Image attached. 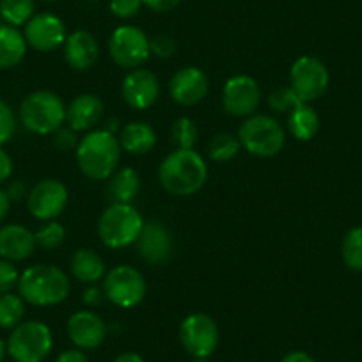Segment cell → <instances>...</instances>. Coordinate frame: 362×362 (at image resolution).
Returning <instances> with one entry per match:
<instances>
[{"mask_svg": "<svg viewBox=\"0 0 362 362\" xmlns=\"http://www.w3.org/2000/svg\"><path fill=\"white\" fill-rule=\"evenodd\" d=\"M109 54L119 68L137 69L151 57L149 36L135 25H121L110 34Z\"/></svg>", "mask_w": 362, "mask_h": 362, "instance_id": "obj_9", "label": "cell"}, {"mask_svg": "<svg viewBox=\"0 0 362 362\" xmlns=\"http://www.w3.org/2000/svg\"><path fill=\"white\" fill-rule=\"evenodd\" d=\"M80 173L89 180H109L121 160L119 139L110 130H90L75 149Z\"/></svg>", "mask_w": 362, "mask_h": 362, "instance_id": "obj_3", "label": "cell"}, {"mask_svg": "<svg viewBox=\"0 0 362 362\" xmlns=\"http://www.w3.org/2000/svg\"><path fill=\"white\" fill-rule=\"evenodd\" d=\"M20 123L36 135H52L66 123V105L52 90H33L22 100Z\"/></svg>", "mask_w": 362, "mask_h": 362, "instance_id": "obj_4", "label": "cell"}, {"mask_svg": "<svg viewBox=\"0 0 362 362\" xmlns=\"http://www.w3.org/2000/svg\"><path fill=\"white\" fill-rule=\"evenodd\" d=\"M20 272L15 267V263L0 257V295L11 293L13 288L18 286Z\"/></svg>", "mask_w": 362, "mask_h": 362, "instance_id": "obj_35", "label": "cell"}, {"mask_svg": "<svg viewBox=\"0 0 362 362\" xmlns=\"http://www.w3.org/2000/svg\"><path fill=\"white\" fill-rule=\"evenodd\" d=\"M103 293L107 300L121 309H132L146 297L144 276L130 264H117L103 277Z\"/></svg>", "mask_w": 362, "mask_h": 362, "instance_id": "obj_8", "label": "cell"}, {"mask_svg": "<svg viewBox=\"0 0 362 362\" xmlns=\"http://www.w3.org/2000/svg\"><path fill=\"white\" fill-rule=\"evenodd\" d=\"M208 180L206 160L196 149H174L158 167V181L170 196L189 197L199 192Z\"/></svg>", "mask_w": 362, "mask_h": 362, "instance_id": "obj_1", "label": "cell"}, {"mask_svg": "<svg viewBox=\"0 0 362 362\" xmlns=\"http://www.w3.org/2000/svg\"><path fill=\"white\" fill-rule=\"evenodd\" d=\"M103 102L96 95L83 93L71 100L66 107V121L75 132H90L103 116Z\"/></svg>", "mask_w": 362, "mask_h": 362, "instance_id": "obj_21", "label": "cell"}, {"mask_svg": "<svg viewBox=\"0 0 362 362\" xmlns=\"http://www.w3.org/2000/svg\"><path fill=\"white\" fill-rule=\"evenodd\" d=\"M302 103L304 102L298 98V95L290 86L277 87V89L272 90L270 96H268V107H270L276 114H290L291 110L297 109Z\"/></svg>", "mask_w": 362, "mask_h": 362, "instance_id": "obj_33", "label": "cell"}, {"mask_svg": "<svg viewBox=\"0 0 362 362\" xmlns=\"http://www.w3.org/2000/svg\"><path fill=\"white\" fill-rule=\"evenodd\" d=\"M261 103V89L250 75H233L222 89V107L233 117H250Z\"/></svg>", "mask_w": 362, "mask_h": 362, "instance_id": "obj_13", "label": "cell"}, {"mask_svg": "<svg viewBox=\"0 0 362 362\" xmlns=\"http://www.w3.org/2000/svg\"><path fill=\"white\" fill-rule=\"evenodd\" d=\"M68 337L80 350H95L102 346L107 337V323L100 315L89 309H82L69 316L66 323Z\"/></svg>", "mask_w": 362, "mask_h": 362, "instance_id": "obj_17", "label": "cell"}, {"mask_svg": "<svg viewBox=\"0 0 362 362\" xmlns=\"http://www.w3.org/2000/svg\"><path fill=\"white\" fill-rule=\"evenodd\" d=\"M66 204H68V189L62 181L54 177L37 181L27 197L29 214L41 222L55 221L64 211Z\"/></svg>", "mask_w": 362, "mask_h": 362, "instance_id": "obj_12", "label": "cell"}, {"mask_svg": "<svg viewBox=\"0 0 362 362\" xmlns=\"http://www.w3.org/2000/svg\"><path fill=\"white\" fill-rule=\"evenodd\" d=\"M4 362H6V361H4Z\"/></svg>", "mask_w": 362, "mask_h": 362, "instance_id": "obj_50", "label": "cell"}, {"mask_svg": "<svg viewBox=\"0 0 362 362\" xmlns=\"http://www.w3.org/2000/svg\"><path fill=\"white\" fill-rule=\"evenodd\" d=\"M29 192L30 189L27 187L25 181L22 180L11 181L8 185V189H6V194H8V197L11 199V203H18V201L27 199V197H29Z\"/></svg>", "mask_w": 362, "mask_h": 362, "instance_id": "obj_39", "label": "cell"}, {"mask_svg": "<svg viewBox=\"0 0 362 362\" xmlns=\"http://www.w3.org/2000/svg\"><path fill=\"white\" fill-rule=\"evenodd\" d=\"M36 238L30 229L20 224H6L0 228V257L11 263L29 259L36 250Z\"/></svg>", "mask_w": 362, "mask_h": 362, "instance_id": "obj_19", "label": "cell"}, {"mask_svg": "<svg viewBox=\"0 0 362 362\" xmlns=\"http://www.w3.org/2000/svg\"><path fill=\"white\" fill-rule=\"evenodd\" d=\"M34 238H36L37 247H41V249L45 250H54L64 243L66 229L64 226L57 221L43 222V224L40 226V229L34 233Z\"/></svg>", "mask_w": 362, "mask_h": 362, "instance_id": "obj_32", "label": "cell"}, {"mask_svg": "<svg viewBox=\"0 0 362 362\" xmlns=\"http://www.w3.org/2000/svg\"><path fill=\"white\" fill-rule=\"evenodd\" d=\"M242 149V144H240L238 135L228 134V132H222V134H217L208 144V153H210V158L214 162H229V160L235 158L236 155Z\"/></svg>", "mask_w": 362, "mask_h": 362, "instance_id": "obj_29", "label": "cell"}, {"mask_svg": "<svg viewBox=\"0 0 362 362\" xmlns=\"http://www.w3.org/2000/svg\"><path fill=\"white\" fill-rule=\"evenodd\" d=\"M121 95L128 107L135 110H146L155 105L158 100L160 82L155 73L149 69H132L121 83Z\"/></svg>", "mask_w": 362, "mask_h": 362, "instance_id": "obj_16", "label": "cell"}, {"mask_svg": "<svg viewBox=\"0 0 362 362\" xmlns=\"http://www.w3.org/2000/svg\"><path fill=\"white\" fill-rule=\"evenodd\" d=\"M27 45L37 52H54L64 45L66 25L54 13H37L25 23L23 30Z\"/></svg>", "mask_w": 362, "mask_h": 362, "instance_id": "obj_14", "label": "cell"}, {"mask_svg": "<svg viewBox=\"0 0 362 362\" xmlns=\"http://www.w3.org/2000/svg\"><path fill=\"white\" fill-rule=\"evenodd\" d=\"M121 149L130 155H148L156 146V132L146 121H132L121 130Z\"/></svg>", "mask_w": 362, "mask_h": 362, "instance_id": "obj_24", "label": "cell"}, {"mask_svg": "<svg viewBox=\"0 0 362 362\" xmlns=\"http://www.w3.org/2000/svg\"><path fill=\"white\" fill-rule=\"evenodd\" d=\"M27 48L29 45L18 27L0 23V71L16 68L25 59Z\"/></svg>", "mask_w": 362, "mask_h": 362, "instance_id": "obj_23", "label": "cell"}, {"mask_svg": "<svg viewBox=\"0 0 362 362\" xmlns=\"http://www.w3.org/2000/svg\"><path fill=\"white\" fill-rule=\"evenodd\" d=\"M142 4L155 13H169L181 4V0H142Z\"/></svg>", "mask_w": 362, "mask_h": 362, "instance_id": "obj_41", "label": "cell"}, {"mask_svg": "<svg viewBox=\"0 0 362 362\" xmlns=\"http://www.w3.org/2000/svg\"><path fill=\"white\" fill-rule=\"evenodd\" d=\"M103 298H105L103 288H98L96 284H89L82 295V302L87 305V308H96V305L102 304Z\"/></svg>", "mask_w": 362, "mask_h": 362, "instance_id": "obj_40", "label": "cell"}, {"mask_svg": "<svg viewBox=\"0 0 362 362\" xmlns=\"http://www.w3.org/2000/svg\"><path fill=\"white\" fill-rule=\"evenodd\" d=\"M69 270L71 276L83 284H96L98 281H103L107 274L105 261L93 249L75 250L69 261Z\"/></svg>", "mask_w": 362, "mask_h": 362, "instance_id": "obj_22", "label": "cell"}, {"mask_svg": "<svg viewBox=\"0 0 362 362\" xmlns=\"http://www.w3.org/2000/svg\"><path fill=\"white\" fill-rule=\"evenodd\" d=\"M43 2H54V0H43Z\"/></svg>", "mask_w": 362, "mask_h": 362, "instance_id": "obj_49", "label": "cell"}, {"mask_svg": "<svg viewBox=\"0 0 362 362\" xmlns=\"http://www.w3.org/2000/svg\"><path fill=\"white\" fill-rule=\"evenodd\" d=\"M344 264L354 272H362V228H351L341 243Z\"/></svg>", "mask_w": 362, "mask_h": 362, "instance_id": "obj_30", "label": "cell"}, {"mask_svg": "<svg viewBox=\"0 0 362 362\" xmlns=\"http://www.w3.org/2000/svg\"><path fill=\"white\" fill-rule=\"evenodd\" d=\"M112 362H146L144 358L141 357L135 351H124V354H119Z\"/></svg>", "mask_w": 362, "mask_h": 362, "instance_id": "obj_46", "label": "cell"}, {"mask_svg": "<svg viewBox=\"0 0 362 362\" xmlns=\"http://www.w3.org/2000/svg\"><path fill=\"white\" fill-rule=\"evenodd\" d=\"M144 218L134 204H110L98 221V235L109 249H124L137 242Z\"/></svg>", "mask_w": 362, "mask_h": 362, "instance_id": "obj_6", "label": "cell"}, {"mask_svg": "<svg viewBox=\"0 0 362 362\" xmlns=\"http://www.w3.org/2000/svg\"><path fill=\"white\" fill-rule=\"evenodd\" d=\"M135 247L142 261L158 267V264L167 263L173 254V235L162 222H144V228L135 242Z\"/></svg>", "mask_w": 362, "mask_h": 362, "instance_id": "obj_18", "label": "cell"}, {"mask_svg": "<svg viewBox=\"0 0 362 362\" xmlns=\"http://www.w3.org/2000/svg\"><path fill=\"white\" fill-rule=\"evenodd\" d=\"M221 332L211 316L192 313L180 325V343L194 358H208L218 346Z\"/></svg>", "mask_w": 362, "mask_h": 362, "instance_id": "obj_10", "label": "cell"}, {"mask_svg": "<svg viewBox=\"0 0 362 362\" xmlns=\"http://www.w3.org/2000/svg\"><path fill=\"white\" fill-rule=\"evenodd\" d=\"M170 137L177 149H194V146L199 141V130H197L196 121L187 116L177 117L170 128Z\"/></svg>", "mask_w": 362, "mask_h": 362, "instance_id": "obj_31", "label": "cell"}, {"mask_svg": "<svg viewBox=\"0 0 362 362\" xmlns=\"http://www.w3.org/2000/svg\"><path fill=\"white\" fill-rule=\"evenodd\" d=\"M9 208H11V199L8 197L6 190L0 189V224L6 221V217H8Z\"/></svg>", "mask_w": 362, "mask_h": 362, "instance_id": "obj_45", "label": "cell"}, {"mask_svg": "<svg viewBox=\"0 0 362 362\" xmlns=\"http://www.w3.org/2000/svg\"><path fill=\"white\" fill-rule=\"evenodd\" d=\"M52 135H54L52 142H54V146L59 151H71V149H76V146L80 142L78 137H76V132L71 127H61Z\"/></svg>", "mask_w": 362, "mask_h": 362, "instance_id": "obj_38", "label": "cell"}, {"mask_svg": "<svg viewBox=\"0 0 362 362\" xmlns=\"http://www.w3.org/2000/svg\"><path fill=\"white\" fill-rule=\"evenodd\" d=\"M330 75L327 66L313 55H302L291 64L290 87L304 103L322 98L329 87Z\"/></svg>", "mask_w": 362, "mask_h": 362, "instance_id": "obj_11", "label": "cell"}, {"mask_svg": "<svg viewBox=\"0 0 362 362\" xmlns=\"http://www.w3.org/2000/svg\"><path fill=\"white\" fill-rule=\"evenodd\" d=\"M55 362H89L87 355L80 348H71V350H64L62 354L57 355Z\"/></svg>", "mask_w": 362, "mask_h": 362, "instance_id": "obj_43", "label": "cell"}, {"mask_svg": "<svg viewBox=\"0 0 362 362\" xmlns=\"http://www.w3.org/2000/svg\"><path fill=\"white\" fill-rule=\"evenodd\" d=\"M141 192V176L134 167H123L110 177L109 197L114 204H132Z\"/></svg>", "mask_w": 362, "mask_h": 362, "instance_id": "obj_25", "label": "cell"}, {"mask_svg": "<svg viewBox=\"0 0 362 362\" xmlns=\"http://www.w3.org/2000/svg\"><path fill=\"white\" fill-rule=\"evenodd\" d=\"M25 318V300L16 293L0 295V329L13 330Z\"/></svg>", "mask_w": 362, "mask_h": 362, "instance_id": "obj_27", "label": "cell"}, {"mask_svg": "<svg viewBox=\"0 0 362 362\" xmlns=\"http://www.w3.org/2000/svg\"><path fill=\"white\" fill-rule=\"evenodd\" d=\"M64 59L75 71H87L100 57V45L89 30H75L64 41Z\"/></svg>", "mask_w": 362, "mask_h": 362, "instance_id": "obj_20", "label": "cell"}, {"mask_svg": "<svg viewBox=\"0 0 362 362\" xmlns=\"http://www.w3.org/2000/svg\"><path fill=\"white\" fill-rule=\"evenodd\" d=\"M16 132V116L9 103L0 98V146L8 144Z\"/></svg>", "mask_w": 362, "mask_h": 362, "instance_id": "obj_34", "label": "cell"}, {"mask_svg": "<svg viewBox=\"0 0 362 362\" xmlns=\"http://www.w3.org/2000/svg\"><path fill=\"white\" fill-rule=\"evenodd\" d=\"M144 8L142 0H110L109 9L116 18L119 20H130L141 13Z\"/></svg>", "mask_w": 362, "mask_h": 362, "instance_id": "obj_36", "label": "cell"}, {"mask_svg": "<svg viewBox=\"0 0 362 362\" xmlns=\"http://www.w3.org/2000/svg\"><path fill=\"white\" fill-rule=\"evenodd\" d=\"M210 80L201 68L185 66L177 69L169 82V95L177 105L194 107L206 98Z\"/></svg>", "mask_w": 362, "mask_h": 362, "instance_id": "obj_15", "label": "cell"}, {"mask_svg": "<svg viewBox=\"0 0 362 362\" xmlns=\"http://www.w3.org/2000/svg\"><path fill=\"white\" fill-rule=\"evenodd\" d=\"M288 130L297 141H311L320 130L318 112L309 103H302L288 114Z\"/></svg>", "mask_w": 362, "mask_h": 362, "instance_id": "obj_26", "label": "cell"}, {"mask_svg": "<svg viewBox=\"0 0 362 362\" xmlns=\"http://www.w3.org/2000/svg\"><path fill=\"white\" fill-rule=\"evenodd\" d=\"M6 355H8V344H6V341L0 337V362L6 361Z\"/></svg>", "mask_w": 362, "mask_h": 362, "instance_id": "obj_47", "label": "cell"}, {"mask_svg": "<svg viewBox=\"0 0 362 362\" xmlns=\"http://www.w3.org/2000/svg\"><path fill=\"white\" fill-rule=\"evenodd\" d=\"M18 295L25 304L36 308H52L68 298L71 284L68 274L55 264L40 263L25 268L20 274Z\"/></svg>", "mask_w": 362, "mask_h": 362, "instance_id": "obj_2", "label": "cell"}, {"mask_svg": "<svg viewBox=\"0 0 362 362\" xmlns=\"http://www.w3.org/2000/svg\"><path fill=\"white\" fill-rule=\"evenodd\" d=\"M6 344L13 362H43L54 346V336L47 323L29 320L11 330Z\"/></svg>", "mask_w": 362, "mask_h": 362, "instance_id": "obj_7", "label": "cell"}, {"mask_svg": "<svg viewBox=\"0 0 362 362\" xmlns=\"http://www.w3.org/2000/svg\"><path fill=\"white\" fill-rule=\"evenodd\" d=\"M192 362H210V361H208V358H194Z\"/></svg>", "mask_w": 362, "mask_h": 362, "instance_id": "obj_48", "label": "cell"}, {"mask_svg": "<svg viewBox=\"0 0 362 362\" xmlns=\"http://www.w3.org/2000/svg\"><path fill=\"white\" fill-rule=\"evenodd\" d=\"M36 11L34 0H0V18L13 27H22Z\"/></svg>", "mask_w": 362, "mask_h": 362, "instance_id": "obj_28", "label": "cell"}, {"mask_svg": "<svg viewBox=\"0 0 362 362\" xmlns=\"http://www.w3.org/2000/svg\"><path fill=\"white\" fill-rule=\"evenodd\" d=\"M13 174V160L2 146H0V183H4Z\"/></svg>", "mask_w": 362, "mask_h": 362, "instance_id": "obj_42", "label": "cell"}, {"mask_svg": "<svg viewBox=\"0 0 362 362\" xmlns=\"http://www.w3.org/2000/svg\"><path fill=\"white\" fill-rule=\"evenodd\" d=\"M281 362H316V361L311 357V355L305 354V351L295 350L284 355V357L281 358Z\"/></svg>", "mask_w": 362, "mask_h": 362, "instance_id": "obj_44", "label": "cell"}, {"mask_svg": "<svg viewBox=\"0 0 362 362\" xmlns=\"http://www.w3.org/2000/svg\"><path fill=\"white\" fill-rule=\"evenodd\" d=\"M149 47H151V55L158 59H170L176 54V41L169 34H155L149 37Z\"/></svg>", "mask_w": 362, "mask_h": 362, "instance_id": "obj_37", "label": "cell"}, {"mask_svg": "<svg viewBox=\"0 0 362 362\" xmlns=\"http://www.w3.org/2000/svg\"><path fill=\"white\" fill-rule=\"evenodd\" d=\"M242 148L257 158L277 156L286 142V132L276 117L267 114H254L247 117L238 130Z\"/></svg>", "mask_w": 362, "mask_h": 362, "instance_id": "obj_5", "label": "cell"}]
</instances>
